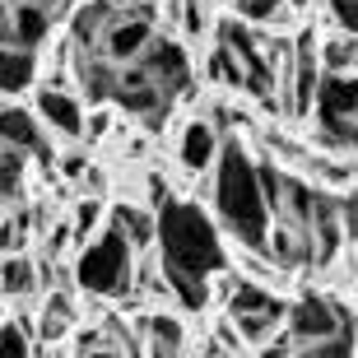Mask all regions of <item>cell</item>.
Instances as JSON below:
<instances>
[{
  "mask_svg": "<svg viewBox=\"0 0 358 358\" xmlns=\"http://www.w3.org/2000/svg\"><path fill=\"white\" fill-rule=\"evenodd\" d=\"M159 238H154V256H159V270L173 289V303L200 307L210 303L219 275L228 270V247H224V233L214 224V214L205 205L186 196H168L159 205Z\"/></svg>",
  "mask_w": 358,
  "mask_h": 358,
  "instance_id": "1",
  "label": "cell"
},
{
  "mask_svg": "<svg viewBox=\"0 0 358 358\" xmlns=\"http://www.w3.org/2000/svg\"><path fill=\"white\" fill-rule=\"evenodd\" d=\"M317 33L303 28L293 38V52H289V75H284V107L293 117H307L312 112V98H317V84H321V56H317Z\"/></svg>",
  "mask_w": 358,
  "mask_h": 358,
  "instance_id": "8",
  "label": "cell"
},
{
  "mask_svg": "<svg viewBox=\"0 0 358 358\" xmlns=\"http://www.w3.org/2000/svg\"><path fill=\"white\" fill-rule=\"evenodd\" d=\"M56 14L38 10V5H24V0H0V47H24V52H38L47 33H52Z\"/></svg>",
  "mask_w": 358,
  "mask_h": 358,
  "instance_id": "9",
  "label": "cell"
},
{
  "mask_svg": "<svg viewBox=\"0 0 358 358\" xmlns=\"http://www.w3.org/2000/svg\"><path fill=\"white\" fill-rule=\"evenodd\" d=\"M354 279H358V256H354Z\"/></svg>",
  "mask_w": 358,
  "mask_h": 358,
  "instance_id": "26",
  "label": "cell"
},
{
  "mask_svg": "<svg viewBox=\"0 0 358 358\" xmlns=\"http://www.w3.org/2000/svg\"><path fill=\"white\" fill-rule=\"evenodd\" d=\"M219 149H224V131H219L210 117H200V112H196V117H186L182 126H177V135H173L177 168H182L186 177H196V182H205V177L214 173Z\"/></svg>",
  "mask_w": 358,
  "mask_h": 358,
  "instance_id": "7",
  "label": "cell"
},
{
  "mask_svg": "<svg viewBox=\"0 0 358 358\" xmlns=\"http://www.w3.org/2000/svg\"><path fill=\"white\" fill-rule=\"evenodd\" d=\"M24 5H38V10H47V14H61L66 0H24Z\"/></svg>",
  "mask_w": 358,
  "mask_h": 358,
  "instance_id": "24",
  "label": "cell"
},
{
  "mask_svg": "<svg viewBox=\"0 0 358 358\" xmlns=\"http://www.w3.org/2000/svg\"><path fill=\"white\" fill-rule=\"evenodd\" d=\"M247 358H289V345H284V335H279L275 349H261V354H247Z\"/></svg>",
  "mask_w": 358,
  "mask_h": 358,
  "instance_id": "23",
  "label": "cell"
},
{
  "mask_svg": "<svg viewBox=\"0 0 358 358\" xmlns=\"http://www.w3.org/2000/svg\"><path fill=\"white\" fill-rule=\"evenodd\" d=\"M191 84H196V66L186 56V42L173 38V33H159L140 61H131L126 70L112 75L107 107H121L126 117L159 131L163 121L173 117V107L191 93Z\"/></svg>",
  "mask_w": 358,
  "mask_h": 358,
  "instance_id": "2",
  "label": "cell"
},
{
  "mask_svg": "<svg viewBox=\"0 0 358 358\" xmlns=\"http://www.w3.org/2000/svg\"><path fill=\"white\" fill-rule=\"evenodd\" d=\"M70 326H75V307H70V293H66V289L47 293V303H42V340H61Z\"/></svg>",
  "mask_w": 358,
  "mask_h": 358,
  "instance_id": "18",
  "label": "cell"
},
{
  "mask_svg": "<svg viewBox=\"0 0 358 358\" xmlns=\"http://www.w3.org/2000/svg\"><path fill=\"white\" fill-rule=\"evenodd\" d=\"M331 24H335V33L358 38V0H331Z\"/></svg>",
  "mask_w": 358,
  "mask_h": 358,
  "instance_id": "22",
  "label": "cell"
},
{
  "mask_svg": "<svg viewBox=\"0 0 358 358\" xmlns=\"http://www.w3.org/2000/svg\"><path fill=\"white\" fill-rule=\"evenodd\" d=\"M33 112H38V121L47 126V135H61V140H84V117H89V107H84V98L75 89H70V80H42L38 93H33Z\"/></svg>",
  "mask_w": 358,
  "mask_h": 358,
  "instance_id": "6",
  "label": "cell"
},
{
  "mask_svg": "<svg viewBox=\"0 0 358 358\" xmlns=\"http://www.w3.org/2000/svg\"><path fill=\"white\" fill-rule=\"evenodd\" d=\"M354 358H358V354H354Z\"/></svg>",
  "mask_w": 358,
  "mask_h": 358,
  "instance_id": "29",
  "label": "cell"
},
{
  "mask_svg": "<svg viewBox=\"0 0 358 358\" xmlns=\"http://www.w3.org/2000/svg\"><path fill=\"white\" fill-rule=\"evenodd\" d=\"M0 321H5V293H0Z\"/></svg>",
  "mask_w": 358,
  "mask_h": 358,
  "instance_id": "25",
  "label": "cell"
},
{
  "mask_svg": "<svg viewBox=\"0 0 358 358\" xmlns=\"http://www.w3.org/2000/svg\"><path fill=\"white\" fill-rule=\"evenodd\" d=\"M177 14H182V28H186V38H210L214 24H210V5L205 0H177Z\"/></svg>",
  "mask_w": 358,
  "mask_h": 358,
  "instance_id": "20",
  "label": "cell"
},
{
  "mask_svg": "<svg viewBox=\"0 0 358 358\" xmlns=\"http://www.w3.org/2000/svg\"><path fill=\"white\" fill-rule=\"evenodd\" d=\"M140 354L145 358H186V326L173 312H149L140 321Z\"/></svg>",
  "mask_w": 358,
  "mask_h": 358,
  "instance_id": "11",
  "label": "cell"
},
{
  "mask_svg": "<svg viewBox=\"0 0 358 358\" xmlns=\"http://www.w3.org/2000/svg\"><path fill=\"white\" fill-rule=\"evenodd\" d=\"M289 10V0H238V14L247 24H270L275 14Z\"/></svg>",
  "mask_w": 358,
  "mask_h": 358,
  "instance_id": "21",
  "label": "cell"
},
{
  "mask_svg": "<svg viewBox=\"0 0 358 358\" xmlns=\"http://www.w3.org/2000/svg\"><path fill=\"white\" fill-rule=\"evenodd\" d=\"M135 275H140V252H135L126 233H121L112 219L93 242L80 247V261H75V284H80L89 298H131L135 293Z\"/></svg>",
  "mask_w": 358,
  "mask_h": 358,
  "instance_id": "4",
  "label": "cell"
},
{
  "mask_svg": "<svg viewBox=\"0 0 358 358\" xmlns=\"http://www.w3.org/2000/svg\"><path fill=\"white\" fill-rule=\"evenodd\" d=\"M354 242H358V233H354Z\"/></svg>",
  "mask_w": 358,
  "mask_h": 358,
  "instance_id": "28",
  "label": "cell"
},
{
  "mask_svg": "<svg viewBox=\"0 0 358 358\" xmlns=\"http://www.w3.org/2000/svg\"><path fill=\"white\" fill-rule=\"evenodd\" d=\"M0 358H33L28 321H0Z\"/></svg>",
  "mask_w": 358,
  "mask_h": 358,
  "instance_id": "19",
  "label": "cell"
},
{
  "mask_svg": "<svg viewBox=\"0 0 358 358\" xmlns=\"http://www.w3.org/2000/svg\"><path fill=\"white\" fill-rule=\"evenodd\" d=\"M224 284V312L233 321V335L242 345H266L270 335L284 331V317H289V298H279L270 284L261 279H242V275H219Z\"/></svg>",
  "mask_w": 358,
  "mask_h": 358,
  "instance_id": "5",
  "label": "cell"
},
{
  "mask_svg": "<svg viewBox=\"0 0 358 358\" xmlns=\"http://www.w3.org/2000/svg\"><path fill=\"white\" fill-rule=\"evenodd\" d=\"M103 228H107V205L98 196H84L80 205H75V219H70V242L84 247V242H93Z\"/></svg>",
  "mask_w": 358,
  "mask_h": 358,
  "instance_id": "17",
  "label": "cell"
},
{
  "mask_svg": "<svg viewBox=\"0 0 358 358\" xmlns=\"http://www.w3.org/2000/svg\"><path fill=\"white\" fill-rule=\"evenodd\" d=\"M38 84V52L0 47V98H19Z\"/></svg>",
  "mask_w": 358,
  "mask_h": 358,
  "instance_id": "13",
  "label": "cell"
},
{
  "mask_svg": "<svg viewBox=\"0 0 358 358\" xmlns=\"http://www.w3.org/2000/svg\"><path fill=\"white\" fill-rule=\"evenodd\" d=\"M205 5H224V0H205Z\"/></svg>",
  "mask_w": 358,
  "mask_h": 358,
  "instance_id": "27",
  "label": "cell"
},
{
  "mask_svg": "<svg viewBox=\"0 0 358 358\" xmlns=\"http://www.w3.org/2000/svg\"><path fill=\"white\" fill-rule=\"evenodd\" d=\"M210 210L219 233L238 242V252L270 256V200L261 182V163L247 154L242 140H224L210 173Z\"/></svg>",
  "mask_w": 358,
  "mask_h": 358,
  "instance_id": "3",
  "label": "cell"
},
{
  "mask_svg": "<svg viewBox=\"0 0 358 358\" xmlns=\"http://www.w3.org/2000/svg\"><path fill=\"white\" fill-rule=\"evenodd\" d=\"M317 56H321V75H349V70H358V38H349V33L321 38Z\"/></svg>",
  "mask_w": 358,
  "mask_h": 358,
  "instance_id": "15",
  "label": "cell"
},
{
  "mask_svg": "<svg viewBox=\"0 0 358 358\" xmlns=\"http://www.w3.org/2000/svg\"><path fill=\"white\" fill-rule=\"evenodd\" d=\"M28 238H33V214H28L24 205H5V210H0V256L24 252Z\"/></svg>",
  "mask_w": 358,
  "mask_h": 358,
  "instance_id": "16",
  "label": "cell"
},
{
  "mask_svg": "<svg viewBox=\"0 0 358 358\" xmlns=\"http://www.w3.org/2000/svg\"><path fill=\"white\" fill-rule=\"evenodd\" d=\"M80 358H145L140 354V335L121 326L117 317H103L98 326L80 331Z\"/></svg>",
  "mask_w": 358,
  "mask_h": 358,
  "instance_id": "10",
  "label": "cell"
},
{
  "mask_svg": "<svg viewBox=\"0 0 358 358\" xmlns=\"http://www.w3.org/2000/svg\"><path fill=\"white\" fill-rule=\"evenodd\" d=\"M38 284H42V275L24 252L0 256V293L5 298H28V293H38Z\"/></svg>",
  "mask_w": 358,
  "mask_h": 358,
  "instance_id": "14",
  "label": "cell"
},
{
  "mask_svg": "<svg viewBox=\"0 0 358 358\" xmlns=\"http://www.w3.org/2000/svg\"><path fill=\"white\" fill-rule=\"evenodd\" d=\"M107 219L126 233V242H131L140 256L154 252V238H159V214H154V205H117Z\"/></svg>",
  "mask_w": 358,
  "mask_h": 358,
  "instance_id": "12",
  "label": "cell"
}]
</instances>
